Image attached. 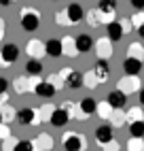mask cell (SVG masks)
Here are the masks:
<instances>
[{"label":"cell","instance_id":"1","mask_svg":"<svg viewBox=\"0 0 144 151\" xmlns=\"http://www.w3.org/2000/svg\"><path fill=\"white\" fill-rule=\"evenodd\" d=\"M19 22H21V28L26 32H34L40 26V13L34 6H26V9H21V13H19Z\"/></svg>","mask_w":144,"mask_h":151},{"label":"cell","instance_id":"2","mask_svg":"<svg viewBox=\"0 0 144 151\" xmlns=\"http://www.w3.org/2000/svg\"><path fill=\"white\" fill-rule=\"evenodd\" d=\"M40 81V75H28V77H17L13 81V87L17 94H34V87Z\"/></svg>","mask_w":144,"mask_h":151},{"label":"cell","instance_id":"3","mask_svg":"<svg viewBox=\"0 0 144 151\" xmlns=\"http://www.w3.org/2000/svg\"><path fill=\"white\" fill-rule=\"evenodd\" d=\"M117 89H121L123 94H136L142 89V83H140V77L138 75H125V77H121L119 79V83H117Z\"/></svg>","mask_w":144,"mask_h":151},{"label":"cell","instance_id":"4","mask_svg":"<svg viewBox=\"0 0 144 151\" xmlns=\"http://www.w3.org/2000/svg\"><path fill=\"white\" fill-rule=\"evenodd\" d=\"M61 143H64L66 151H83L85 149V136L68 130V132H64V136H61Z\"/></svg>","mask_w":144,"mask_h":151},{"label":"cell","instance_id":"5","mask_svg":"<svg viewBox=\"0 0 144 151\" xmlns=\"http://www.w3.org/2000/svg\"><path fill=\"white\" fill-rule=\"evenodd\" d=\"M59 75L64 77V83L68 89H78V87H83V73H78V70L74 68H61L59 70Z\"/></svg>","mask_w":144,"mask_h":151},{"label":"cell","instance_id":"6","mask_svg":"<svg viewBox=\"0 0 144 151\" xmlns=\"http://www.w3.org/2000/svg\"><path fill=\"white\" fill-rule=\"evenodd\" d=\"M96 106H98V102H96L93 98H83V100L78 102V109H76L74 119H78V122L89 119L91 115H96Z\"/></svg>","mask_w":144,"mask_h":151},{"label":"cell","instance_id":"7","mask_svg":"<svg viewBox=\"0 0 144 151\" xmlns=\"http://www.w3.org/2000/svg\"><path fill=\"white\" fill-rule=\"evenodd\" d=\"M93 49L98 53V60H110L112 53H115V49H112V41L108 36H102L93 43Z\"/></svg>","mask_w":144,"mask_h":151},{"label":"cell","instance_id":"8","mask_svg":"<svg viewBox=\"0 0 144 151\" xmlns=\"http://www.w3.org/2000/svg\"><path fill=\"white\" fill-rule=\"evenodd\" d=\"M26 53L30 58H34V60H43L47 55V47L43 41H38V38H32V41H28L26 45Z\"/></svg>","mask_w":144,"mask_h":151},{"label":"cell","instance_id":"9","mask_svg":"<svg viewBox=\"0 0 144 151\" xmlns=\"http://www.w3.org/2000/svg\"><path fill=\"white\" fill-rule=\"evenodd\" d=\"M59 41H61V55H66V58H70V60H74V58L78 55L76 38H72V36H61Z\"/></svg>","mask_w":144,"mask_h":151},{"label":"cell","instance_id":"10","mask_svg":"<svg viewBox=\"0 0 144 151\" xmlns=\"http://www.w3.org/2000/svg\"><path fill=\"white\" fill-rule=\"evenodd\" d=\"M70 115H68V111L64 109V106H55V111H53V115H51V119H49V124L51 126H55V128H64L68 122H70Z\"/></svg>","mask_w":144,"mask_h":151},{"label":"cell","instance_id":"11","mask_svg":"<svg viewBox=\"0 0 144 151\" xmlns=\"http://www.w3.org/2000/svg\"><path fill=\"white\" fill-rule=\"evenodd\" d=\"M32 145H34V151H51L53 149V138L47 132H40L36 138H32Z\"/></svg>","mask_w":144,"mask_h":151},{"label":"cell","instance_id":"12","mask_svg":"<svg viewBox=\"0 0 144 151\" xmlns=\"http://www.w3.org/2000/svg\"><path fill=\"white\" fill-rule=\"evenodd\" d=\"M17 122L21 124V126H34V122H36V109H32V106H24L21 111H17Z\"/></svg>","mask_w":144,"mask_h":151},{"label":"cell","instance_id":"13","mask_svg":"<svg viewBox=\"0 0 144 151\" xmlns=\"http://www.w3.org/2000/svg\"><path fill=\"white\" fill-rule=\"evenodd\" d=\"M64 11H66V15H68V19H70V24H78L81 19L85 17V11H83V6H81L78 2H70Z\"/></svg>","mask_w":144,"mask_h":151},{"label":"cell","instance_id":"14","mask_svg":"<svg viewBox=\"0 0 144 151\" xmlns=\"http://www.w3.org/2000/svg\"><path fill=\"white\" fill-rule=\"evenodd\" d=\"M53 111H55V104H43V106H38V109H36V122H34V126H38V124H49Z\"/></svg>","mask_w":144,"mask_h":151},{"label":"cell","instance_id":"15","mask_svg":"<svg viewBox=\"0 0 144 151\" xmlns=\"http://www.w3.org/2000/svg\"><path fill=\"white\" fill-rule=\"evenodd\" d=\"M144 68V62L142 60H136V58H127L123 62V73L125 75H140Z\"/></svg>","mask_w":144,"mask_h":151},{"label":"cell","instance_id":"16","mask_svg":"<svg viewBox=\"0 0 144 151\" xmlns=\"http://www.w3.org/2000/svg\"><path fill=\"white\" fill-rule=\"evenodd\" d=\"M93 73L98 77V81L100 83H106L108 81V77H110V66H108V60H98V64L93 68Z\"/></svg>","mask_w":144,"mask_h":151},{"label":"cell","instance_id":"17","mask_svg":"<svg viewBox=\"0 0 144 151\" xmlns=\"http://www.w3.org/2000/svg\"><path fill=\"white\" fill-rule=\"evenodd\" d=\"M0 55L4 58V62H6L9 66H13L15 60L19 58V47H17V45H4L2 49H0Z\"/></svg>","mask_w":144,"mask_h":151},{"label":"cell","instance_id":"18","mask_svg":"<svg viewBox=\"0 0 144 151\" xmlns=\"http://www.w3.org/2000/svg\"><path fill=\"white\" fill-rule=\"evenodd\" d=\"M110 138H115V134H112V126H108V124H102V126L96 130V140H98V145L102 147L104 143H108Z\"/></svg>","mask_w":144,"mask_h":151},{"label":"cell","instance_id":"19","mask_svg":"<svg viewBox=\"0 0 144 151\" xmlns=\"http://www.w3.org/2000/svg\"><path fill=\"white\" fill-rule=\"evenodd\" d=\"M106 100H108V102L115 106V109H123V106L127 104V94H123L121 89H112Z\"/></svg>","mask_w":144,"mask_h":151},{"label":"cell","instance_id":"20","mask_svg":"<svg viewBox=\"0 0 144 151\" xmlns=\"http://www.w3.org/2000/svg\"><path fill=\"white\" fill-rule=\"evenodd\" d=\"M55 92H57V89L53 87V83H49L47 79H40V81H38V85L34 87V94L43 96V98H49V96H53Z\"/></svg>","mask_w":144,"mask_h":151},{"label":"cell","instance_id":"21","mask_svg":"<svg viewBox=\"0 0 144 151\" xmlns=\"http://www.w3.org/2000/svg\"><path fill=\"white\" fill-rule=\"evenodd\" d=\"M106 32H108V38L112 43H117V41H121L123 36V30H121V24H119V19H115V22H110V24H106Z\"/></svg>","mask_w":144,"mask_h":151},{"label":"cell","instance_id":"22","mask_svg":"<svg viewBox=\"0 0 144 151\" xmlns=\"http://www.w3.org/2000/svg\"><path fill=\"white\" fill-rule=\"evenodd\" d=\"M112 111H115V106H112L108 100H102V102H98V106H96V115L100 119H104V122H108L110 115H112Z\"/></svg>","mask_w":144,"mask_h":151},{"label":"cell","instance_id":"23","mask_svg":"<svg viewBox=\"0 0 144 151\" xmlns=\"http://www.w3.org/2000/svg\"><path fill=\"white\" fill-rule=\"evenodd\" d=\"M93 38H91L89 34H78L76 36V49H78V53H87L89 49H93Z\"/></svg>","mask_w":144,"mask_h":151},{"label":"cell","instance_id":"24","mask_svg":"<svg viewBox=\"0 0 144 151\" xmlns=\"http://www.w3.org/2000/svg\"><path fill=\"white\" fill-rule=\"evenodd\" d=\"M45 47H47V55L49 58H59L61 55V41L59 38H49L45 43Z\"/></svg>","mask_w":144,"mask_h":151},{"label":"cell","instance_id":"25","mask_svg":"<svg viewBox=\"0 0 144 151\" xmlns=\"http://www.w3.org/2000/svg\"><path fill=\"white\" fill-rule=\"evenodd\" d=\"M0 111H2V122H6V124H11L13 119L17 117V109L13 104H9V102L0 104Z\"/></svg>","mask_w":144,"mask_h":151},{"label":"cell","instance_id":"26","mask_svg":"<svg viewBox=\"0 0 144 151\" xmlns=\"http://www.w3.org/2000/svg\"><path fill=\"white\" fill-rule=\"evenodd\" d=\"M127 58H136V60H142L144 62V45L142 43H131L127 47Z\"/></svg>","mask_w":144,"mask_h":151},{"label":"cell","instance_id":"27","mask_svg":"<svg viewBox=\"0 0 144 151\" xmlns=\"http://www.w3.org/2000/svg\"><path fill=\"white\" fill-rule=\"evenodd\" d=\"M108 122H110L112 128H121L123 124H127V122H125V113H123V109H115V111H112V115H110Z\"/></svg>","mask_w":144,"mask_h":151},{"label":"cell","instance_id":"28","mask_svg":"<svg viewBox=\"0 0 144 151\" xmlns=\"http://www.w3.org/2000/svg\"><path fill=\"white\" fill-rule=\"evenodd\" d=\"M127 151H144V138L142 136H131L127 143H125Z\"/></svg>","mask_w":144,"mask_h":151},{"label":"cell","instance_id":"29","mask_svg":"<svg viewBox=\"0 0 144 151\" xmlns=\"http://www.w3.org/2000/svg\"><path fill=\"white\" fill-rule=\"evenodd\" d=\"M138 119H144V111L140 106H131L127 113H125V122L131 124V122H138Z\"/></svg>","mask_w":144,"mask_h":151},{"label":"cell","instance_id":"30","mask_svg":"<svg viewBox=\"0 0 144 151\" xmlns=\"http://www.w3.org/2000/svg\"><path fill=\"white\" fill-rule=\"evenodd\" d=\"M26 73H28V75H40V73H43V62L32 58V60L26 64Z\"/></svg>","mask_w":144,"mask_h":151},{"label":"cell","instance_id":"31","mask_svg":"<svg viewBox=\"0 0 144 151\" xmlns=\"http://www.w3.org/2000/svg\"><path fill=\"white\" fill-rule=\"evenodd\" d=\"M83 85H85V87H89V89H96V87L100 85V81H98V77H96L93 70H89V73H85V75H83Z\"/></svg>","mask_w":144,"mask_h":151},{"label":"cell","instance_id":"32","mask_svg":"<svg viewBox=\"0 0 144 151\" xmlns=\"http://www.w3.org/2000/svg\"><path fill=\"white\" fill-rule=\"evenodd\" d=\"M98 9L102 13H117V0H100Z\"/></svg>","mask_w":144,"mask_h":151},{"label":"cell","instance_id":"33","mask_svg":"<svg viewBox=\"0 0 144 151\" xmlns=\"http://www.w3.org/2000/svg\"><path fill=\"white\" fill-rule=\"evenodd\" d=\"M129 134L131 136H144V119H138V122L129 124Z\"/></svg>","mask_w":144,"mask_h":151},{"label":"cell","instance_id":"34","mask_svg":"<svg viewBox=\"0 0 144 151\" xmlns=\"http://www.w3.org/2000/svg\"><path fill=\"white\" fill-rule=\"evenodd\" d=\"M85 19H87V26H91V28H100V26H102L98 9H96V11H89V13L85 15Z\"/></svg>","mask_w":144,"mask_h":151},{"label":"cell","instance_id":"35","mask_svg":"<svg viewBox=\"0 0 144 151\" xmlns=\"http://www.w3.org/2000/svg\"><path fill=\"white\" fill-rule=\"evenodd\" d=\"M47 81H49V83H53V87H55V89L66 87V83H64V77H61L59 73H53L51 77H47Z\"/></svg>","mask_w":144,"mask_h":151},{"label":"cell","instance_id":"36","mask_svg":"<svg viewBox=\"0 0 144 151\" xmlns=\"http://www.w3.org/2000/svg\"><path fill=\"white\" fill-rule=\"evenodd\" d=\"M17 140H19V138H15V136H6V138H2V145H0V149H2V151H15Z\"/></svg>","mask_w":144,"mask_h":151},{"label":"cell","instance_id":"37","mask_svg":"<svg viewBox=\"0 0 144 151\" xmlns=\"http://www.w3.org/2000/svg\"><path fill=\"white\" fill-rule=\"evenodd\" d=\"M15 151H34V145H32L30 138H21V140H17Z\"/></svg>","mask_w":144,"mask_h":151},{"label":"cell","instance_id":"38","mask_svg":"<svg viewBox=\"0 0 144 151\" xmlns=\"http://www.w3.org/2000/svg\"><path fill=\"white\" fill-rule=\"evenodd\" d=\"M6 92H9V81L0 77V104H4L6 100H9V94Z\"/></svg>","mask_w":144,"mask_h":151},{"label":"cell","instance_id":"39","mask_svg":"<svg viewBox=\"0 0 144 151\" xmlns=\"http://www.w3.org/2000/svg\"><path fill=\"white\" fill-rule=\"evenodd\" d=\"M55 26H61V28L72 26V24H70V19H68V15H66V11H59V13H55Z\"/></svg>","mask_w":144,"mask_h":151},{"label":"cell","instance_id":"40","mask_svg":"<svg viewBox=\"0 0 144 151\" xmlns=\"http://www.w3.org/2000/svg\"><path fill=\"white\" fill-rule=\"evenodd\" d=\"M131 24H133V30H138L140 26H144V11H136L131 15Z\"/></svg>","mask_w":144,"mask_h":151},{"label":"cell","instance_id":"41","mask_svg":"<svg viewBox=\"0 0 144 151\" xmlns=\"http://www.w3.org/2000/svg\"><path fill=\"white\" fill-rule=\"evenodd\" d=\"M119 24H121V30H123V34H129L131 30H133L131 17H123V19H119Z\"/></svg>","mask_w":144,"mask_h":151},{"label":"cell","instance_id":"42","mask_svg":"<svg viewBox=\"0 0 144 151\" xmlns=\"http://www.w3.org/2000/svg\"><path fill=\"white\" fill-rule=\"evenodd\" d=\"M102 149H108V151H119V149H121V145H119V140L110 138L108 143H104V145H102Z\"/></svg>","mask_w":144,"mask_h":151},{"label":"cell","instance_id":"43","mask_svg":"<svg viewBox=\"0 0 144 151\" xmlns=\"http://www.w3.org/2000/svg\"><path fill=\"white\" fill-rule=\"evenodd\" d=\"M6 136H11V128H9L6 122H0V140L6 138Z\"/></svg>","mask_w":144,"mask_h":151},{"label":"cell","instance_id":"44","mask_svg":"<svg viewBox=\"0 0 144 151\" xmlns=\"http://www.w3.org/2000/svg\"><path fill=\"white\" fill-rule=\"evenodd\" d=\"M129 2H131V6L136 9V11H142L144 9V0H129Z\"/></svg>","mask_w":144,"mask_h":151},{"label":"cell","instance_id":"45","mask_svg":"<svg viewBox=\"0 0 144 151\" xmlns=\"http://www.w3.org/2000/svg\"><path fill=\"white\" fill-rule=\"evenodd\" d=\"M4 38V19H0V41Z\"/></svg>","mask_w":144,"mask_h":151},{"label":"cell","instance_id":"46","mask_svg":"<svg viewBox=\"0 0 144 151\" xmlns=\"http://www.w3.org/2000/svg\"><path fill=\"white\" fill-rule=\"evenodd\" d=\"M15 0H0V6H9V4H13Z\"/></svg>","mask_w":144,"mask_h":151},{"label":"cell","instance_id":"47","mask_svg":"<svg viewBox=\"0 0 144 151\" xmlns=\"http://www.w3.org/2000/svg\"><path fill=\"white\" fill-rule=\"evenodd\" d=\"M2 68H9V64L4 62V58H2V55H0V70H2Z\"/></svg>","mask_w":144,"mask_h":151},{"label":"cell","instance_id":"48","mask_svg":"<svg viewBox=\"0 0 144 151\" xmlns=\"http://www.w3.org/2000/svg\"><path fill=\"white\" fill-rule=\"evenodd\" d=\"M140 102H142V106H144V87L140 89Z\"/></svg>","mask_w":144,"mask_h":151},{"label":"cell","instance_id":"49","mask_svg":"<svg viewBox=\"0 0 144 151\" xmlns=\"http://www.w3.org/2000/svg\"><path fill=\"white\" fill-rule=\"evenodd\" d=\"M0 122H2V111H0Z\"/></svg>","mask_w":144,"mask_h":151},{"label":"cell","instance_id":"50","mask_svg":"<svg viewBox=\"0 0 144 151\" xmlns=\"http://www.w3.org/2000/svg\"><path fill=\"white\" fill-rule=\"evenodd\" d=\"M0 151H2V149H0Z\"/></svg>","mask_w":144,"mask_h":151}]
</instances>
